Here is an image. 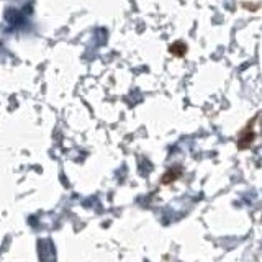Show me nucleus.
<instances>
[{"label": "nucleus", "mask_w": 262, "mask_h": 262, "mask_svg": "<svg viewBox=\"0 0 262 262\" xmlns=\"http://www.w3.org/2000/svg\"><path fill=\"white\" fill-rule=\"evenodd\" d=\"M257 117H254L252 120L248 121V125H246L241 131L239 135H237V147H239L241 151L248 149V147H251V144L254 143V139H256V133H254V125L257 123Z\"/></svg>", "instance_id": "obj_1"}, {"label": "nucleus", "mask_w": 262, "mask_h": 262, "mask_svg": "<svg viewBox=\"0 0 262 262\" xmlns=\"http://www.w3.org/2000/svg\"><path fill=\"white\" fill-rule=\"evenodd\" d=\"M180 176H182V169L180 167H172V169H169L166 174L162 176V179H161V182L164 184V185H169V184H172L174 180H177Z\"/></svg>", "instance_id": "obj_2"}, {"label": "nucleus", "mask_w": 262, "mask_h": 262, "mask_svg": "<svg viewBox=\"0 0 262 262\" xmlns=\"http://www.w3.org/2000/svg\"><path fill=\"white\" fill-rule=\"evenodd\" d=\"M169 51H170V54H174V56H177V57H182V56H185V53H187V46L182 43V41H177L176 45H172V46L169 48Z\"/></svg>", "instance_id": "obj_3"}]
</instances>
